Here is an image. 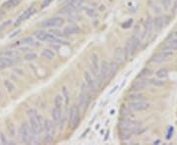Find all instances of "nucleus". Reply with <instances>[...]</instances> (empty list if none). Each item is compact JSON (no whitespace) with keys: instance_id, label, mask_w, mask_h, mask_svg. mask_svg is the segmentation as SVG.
Masks as SVG:
<instances>
[{"instance_id":"nucleus-31","label":"nucleus","mask_w":177,"mask_h":145,"mask_svg":"<svg viewBox=\"0 0 177 145\" xmlns=\"http://www.w3.org/2000/svg\"><path fill=\"white\" fill-rule=\"evenodd\" d=\"M83 2H85V0H70V1H68V4L67 5L72 7L73 9H75L77 7H79Z\"/></svg>"},{"instance_id":"nucleus-40","label":"nucleus","mask_w":177,"mask_h":145,"mask_svg":"<svg viewBox=\"0 0 177 145\" xmlns=\"http://www.w3.org/2000/svg\"><path fill=\"white\" fill-rule=\"evenodd\" d=\"M162 5H164V9H169V7L171 6V0H162Z\"/></svg>"},{"instance_id":"nucleus-3","label":"nucleus","mask_w":177,"mask_h":145,"mask_svg":"<svg viewBox=\"0 0 177 145\" xmlns=\"http://www.w3.org/2000/svg\"><path fill=\"white\" fill-rule=\"evenodd\" d=\"M91 101V95L88 91V87L85 83L82 84L81 86V93H80V98H79V108L81 110L86 111L88 104Z\"/></svg>"},{"instance_id":"nucleus-27","label":"nucleus","mask_w":177,"mask_h":145,"mask_svg":"<svg viewBox=\"0 0 177 145\" xmlns=\"http://www.w3.org/2000/svg\"><path fill=\"white\" fill-rule=\"evenodd\" d=\"M118 66L119 64L115 61L109 64V75H110V77H113L116 74V72L118 71Z\"/></svg>"},{"instance_id":"nucleus-28","label":"nucleus","mask_w":177,"mask_h":145,"mask_svg":"<svg viewBox=\"0 0 177 145\" xmlns=\"http://www.w3.org/2000/svg\"><path fill=\"white\" fill-rule=\"evenodd\" d=\"M152 74H153V71H152L151 69H148V68H145L141 71V73H140V75L138 76V77L139 79H144V77H150Z\"/></svg>"},{"instance_id":"nucleus-11","label":"nucleus","mask_w":177,"mask_h":145,"mask_svg":"<svg viewBox=\"0 0 177 145\" xmlns=\"http://www.w3.org/2000/svg\"><path fill=\"white\" fill-rule=\"evenodd\" d=\"M63 24H64V20H63L62 18L55 17V18H50V19L44 21V22L41 23V27L51 29V28H55V27H61Z\"/></svg>"},{"instance_id":"nucleus-25","label":"nucleus","mask_w":177,"mask_h":145,"mask_svg":"<svg viewBox=\"0 0 177 145\" xmlns=\"http://www.w3.org/2000/svg\"><path fill=\"white\" fill-rule=\"evenodd\" d=\"M21 0H8L4 5H3V9H6V10H9L11 8H14V7H16L19 5Z\"/></svg>"},{"instance_id":"nucleus-42","label":"nucleus","mask_w":177,"mask_h":145,"mask_svg":"<svg viewBox=\"0 0 177 145\" xmlns=\"http://www.w3.org/2000/svg\"><path fill=\"white\" fill-rule=\"evenodd\" d=\"M50 33H52L56 37H60V36H62V35H63V33L60 30H51Z\"/></svg>"},{"instance_id":"nucleus-21","label":"nucleus","mask_w":177,"mask_h":145,"mask_svg":"<svg viewBox=\"0 0 177 145\" xmlns=\"http://www.w3.org/2000/svg\"><path fill=\"white\" fill-rule=\"evenodd\" d=\"M51 116H52V119H53L54 123H56V125H60V123H61V117H62L61 108L54 107V109L52 110Z\"/></svg>"},{"instance_id":"nucleus-6","label":"nucleus","mask_w":177,"mask_h":145,"mask_svg":"<svg viewBox=\"0 0 177 145\" xmlns=\"http://www.w3.org/2000/svg\"><path fill=\"white\" fill-rule=\"evenodd\" d=\"M80 123V110L77 106L73 105L69 110V123L72 129H76Z\"/></svg>"},{"instance_id":"nucleus-38","label":"nucleus","mask_w":177,"mask_h":145,"mask_svg":"<svg viewBox=\"0 0 177 145\" xmlns=\"http://www.w3.org/2000/svg\"><path fill=\"white\" fill-rule=\"evenodd\" d=\"M130 99H131V100H133V101H135V100H143L144 97H143V95H140V94H133V95H131V96H130Z\"/></svg>"},{"instance_id":"nucleus-47","label":"nucleus","mask_w":177,"mask_h":145,"mask_svg":"<svg viewBox=\"0 0 177 145\" xmlns=\"http://www.w3.org/2000/svg\"><path fill=\"white\" fill-rule=\"evenodd\" d=\"M117 88H118V86H114V87H113V89L110 91V94H112L113 92H114V91L116 90V89H117Z\"/></svg>"},{"instance_id":"nucleus-48","label":"nucleus","mask_w":177,"mask_h":145,"mask_svg":"<svg viewBox=\"0 0 177 145\" xmlns=\"http://www.w3.org/2000/svg\"><path fill=\"white\" fill-rule=\"evenodd\" d=\"M3 14H4V11H3V10H0V18H1V16L3 15Z\"/></svg>"},{"instance_id":"nucleus-10","label":"nucleus","mask_w":177,"mask_h":145,"mask_svg":"<svg viewBox=\"0 0 177 145\" xmlns=\"http://www.w3.org/2000/svg\"><path fill=\"white\" fill-rule=\"evenodd\" d=\"M109 76V64L107 61H102L100 66V76L98 77V86H101L102 83L107 80Z\"/></svg>"},{"instance_id":"nucleus-20","label":"nucleus","mask_w":177,"mask_h":145,"mask_svg":"<svg viewBox=\"0 0 177 145\" xmlns=\"http://www.w3.org/2000/svg\"><path fill=\"white\" fill-rule=\"evenodd\" d=\"M154 21L151 19V18H148V19L146 21V24H145V27H144V34H143V37H145L146 35H150L152 33V31L154 30Z\"/></svg>"},{"instance_id":"nucleus-7","label":"nucleus","mask_w":177,"mask_h":145,"mask_svg":"<svg viewBox=\"0 0 177 145\" xmlns=\"http://www.w3.org/2000/svg\"><path fill=\"white\" fill-rule=\"evenodd\" d=\"M173 53L170 50H162L160 52L157 53V54H154L153 57H152V62L155 63V64H160V63H164L168 61L169 59L172 57Z\"/></svg>"},{"instance_id":"nucleus-24","label":"nucleus","mask_w":177,"mask_h":145,"mask_svg":"<svg viewBox=\"0 0 177 145\" xmlns=\"http://www.w3.org/2000/svg\"><path fill=\"white\" fill-rule=\"evenodd\" d=\"M6 129H7V132H8V135L10 137H14L16 134V130H15V125L10 121V120H8L6 123Z\"/></svg>"},{"instance_id":"nucleus-46","label":"nucleus","mask_w":177,"mask_h":145,"mask_svg":"<svg viewBox=\"0 0 177 145\" xmlns=\"http://www.w3.org/2000/svg\"><path fill=\"white\" fill-rule=\"evenodd\" d=\"M21 33V30H18L16 33H13L11 35H10V37H13V36H16V35H18V33Z\"/></svg>"},{"instance_id":"nucleus-45","label":"nucleus","mask_w":177,"mask_h":145,"mask_svg":"<svg viewBox=\"0 0 177 145\" xmlns=\"http://www.w3.org/2000/svg\"><path fill=\"white\" fill-rule=\"evenodd\" d=\"M177 12V0H174V3H173V13Z\"/></svg>"},{"instance_id":"nucleus-33","label":"nucleus","mask_w":177,"mask_h":145,"mask_svg":"<svg viewBox=\"0 0 177 145\" xmlns=\"http://www.w3.org/2000/svg\"><path fill=\"white\" fill-rule=\"evenodd\" d=\"M62 103H63V97L61 95H56L54 98V105L57 108H62Z\"/></svg>"},{"instance_id":"nucleus-39","label":"nucleus","mask_w":177,"mask_h":145,"mask_svg":"<svg viewBox=\"0 0 177 145\" xmlns=\"http://www.w3.org/2000/svg\"><path fill=\"white\" fill-rule=\"evenodd\" d=\"M132 24H133V20L130 19V20H128L127 22H125L122 25V28H123V29H129L130 27H132Z\"/></svg>"},{"instance_id":"nucleus-1","label":"nucleus","mask_w":177,"mask_h":145,"mask_svg":"<svg viewBox=\"0 0 177 145\" xmlns=\"http://www.w3.org/2000/svg\"><path fill=\"white\" fill-rule=\"evenodd\" d=\"M27 115L29 117L30 120V128H31V132L33 133V135H38L40 134L42 130H44V120H42V117L38 115L37 111L34 109H30V110L27 111Z\"/></svg>"},{"instance_id":"nucleus-18","label":"nucleus","mask_w":177,"mask_h":145,"mask_svg":"<svg viewBox=\"0 0 177 145\" xmlns=\"http://www.w3.org/2000/svg\"><path fill=\"white\" fill-rule=\"evenodd\" d=\"M84 79H85V83H86V86L90 90L94 91L97 89V86H95V81L93 80V77H91V75L88 72L84 74Z\"/></svg>"},{"instance_id":"nucleus-16","label":"nucleus","mask_w":177,"mask_h":145,"mask_svg":"<svg viewBox=\"0 0 177 145\" xmlns=\"http://www.w3.org/2000/svg\"><path fill=\"white\" fill-rule=\"evenodd\" d=\"M148 84V81L146 80H139L135 81L132 86H131V90L133 91H140V90H143L144 88H146Z\"/></svg>"},{"instance_id":"nucleus-37","label":"nucleus","mask_w":177,"mask_h":145,"mask_svg":"<svg viewBox=\"0 0 177 145\" xmlns=\"http://www.w3.org/2000/svg\"><path fill=\"white\" fill-rule=\"evenodd\" d=\"M35 58H37V55L34 53H29V54L25 55V60H27V61H33Z\"/></svg>"},{"instance_id":"nucleus-19","label":"nucleus","mask_w":177,"mask_h":145,"mask_svg":"<svg viewBox=\"0 0 177 145\" xmlns=\"http://www.w3.org/2000/svg\"><path fill=\"white\" fill-rule=\"evenodd\" d=\"M14 64H15V60L11 57H0V70L9 68Z\"/></svg>"},{"instance_id":"nucleus-30","label":"nucleus","mask_w":177,"mask_h":145,"mask_svg":"<svg viewBox=\"0 0 177 145\" xmlns=\"http://www.w3.org/2000/svg\"><path fill=\"white\" fill-rule=\"evenodd\" d=\"M84 10L86 14L91 18H95L98 16V13L94 11V8H92V7H84Z\"/></svg>"},{"instance_id":"nucleus-13","label":"nucleus","mask_w":177,"mask_h":145,"mask_svg":"<svg viewBox=\"0 0 177 145\" xmlns=\"http://www.w3.org/2000/svg\"><path fill=\"white\" fill-rule=\"evenodd\" d=\"M170 22L168 16H161L155 18V20L154 21V27L157 30H161L162 29H164L165 27H167V25Z\"/></svg>"},{"instance_id":"nucleus-26","label":"nucleus","mask_w":177,"mask_h":145,"mask_svg":"<svg viewBox=\"0 0 177 145\" xmlns=\"http://www.w3.org/2000/svg\"><path fill=\"white\" fill-rule=\"evenodd\" d=\"M41 56L42 57H44V58H46L48 60H51L55 57V53L53 52L51 49H44V50H42L41 52Z\"/></svg>"},{"instance_id":"nucleus-8","label":"nucleus","mask_w":177,"mask_h":145,"mask_svg":"<svg viewBox=\"0 0 177 145\" xmlns=\"http://www.w3.org/2000/svg\"><path fill=\"white\" fill-rule=\"evenodd\" d=\"M44 129L45 132V141H46V142H51V141L53 140V137H54V134H55L54 122L50 121V120L44 121Z\"/></svg>"},{"instance_id":"nucleus-14","label":"nucleus","mask_w":177,"mask_h":145,"mask_svg":"<svg viewBox=\"0 0 177 145\" xmlns=\"http://www.w3.org/2000/svg\"><path fill=\"white\" fill-rule=\"evenodd\" d=\"M34 34V36L40 41H50V42H52L53 39H54V37H55L53 34H50L49 33H46V31L41 30H37Z\"/></svg>"},{"instance_id":"nucleus-2","label":"nucleus","mask_w":177,"mask_h":145,"mask_svg":"<svg viewBox=\"0 0 177 145\" xmlns=\"http://www.w3.org/2000/svg\"><path fill=\"white\" fill-rule=\"evenodd\" d=\"M140 45H141V41H140L139 38L136 36V35L131 36L128 39V41H127L125 48L123 49L124 58H125V60H128L129 57L135 55L136 53L138 52V50H139Z\"/></svg>"},{"instance_id":"nucleus-9","label":"nucleus","mask_w":177,"mask_h":145,"mask_svg":"<svg viewBox=\"0 0 177 145\" xmlns=\"http://www.w3.org/2000/svg\"><path fill=\"white\" fill-rule=\"evenodd\" d=\"M35 11H37V9H35L34 5H32L31 7H29V8H28L22 15H20L19 17H18V19L15 21V23H14V27L15 28L19 27L23 22H25V21L28 19H30V18L35 13Z\"/></svg>"},{"instance_id":"nucleus-22","label":"nucleus","mask_w":177,"mask_h":145,"mask_svg":"<svg viewBox=\"0 0 177 145\" xmlns=\"http://www.w3.org/2000/svg\"><path fill=\"white\" fill-rule=\"evenodd\" d=\"M114 60L115 62H117L118 64H122L123 61L125 60V58H124V52H123V49L122 48H116L115 51H114Z\"/></svg>"},{"instance_id":"nucleus-17","label":"nucleus","mask_w":177,"mask_h":145,"mask_svg":"<svg viewBox=\"0 0 177 145\" xmlns=\"http://www.w3.org/2000/svg\"><path fill=\"white\" fill-rule=\"evenodd\" d=\"M82 33V29L78 26H69L66 27L63 30V34L65 35H75Z\"/></svg>"},{"instance_id":"nucleus-4","label":"nucleus","mask_w":177,"mask_h":145,"mask_svg":"<svg viewBox=\"0 0 177 145\" xmlns=\"http://www.w3.org/2000/svg\"><path fill=\"white\" fill-rule=\"evenodd\" d=\"M141 123L134 120H128V119H124L123 121L120 122V129L121 130H127L130 132L131 133H135L138 132V130L140 129Z\"/></svg>"},{"instance_id":"nucleus-5","label":"nucleus","mask_w":177,"mask_h":145,"mask_svg":"<svg viewBox=\"0 0 177 145\" xmlns=\"http://www.w3.org/2000/svg\"><path fill=\"white\" fill-rule=\"evenodd\" d=\"M32 134L33 133L31 132V128L28 122H23L20 126V140L26 144L31 143L32 138H33Z\"/></svg>"},{"instance_id":"nucleus-41","label":"nucleus","mask_w":177,"mask_h":145,"mask_svg":"<svg viewBox=\"0 0 177 145\" xmlns=\"http://www.w3.org/2000/svg\"><path fill=\"white\" fill-rule=\"evenodd\" d=\"M0 140H1V143L2 144H8L9 143V141L7 140L5 134L3 133V132H0Z\"/></svg>"},{"instance_id":"nucleus-35","label":"nucleus","mask_w":177,"mask_h":145,"mask_svg":"<svg viewBox=\"0 0 177 145\" xmlns=\"http://www.w3.org/2000/svg\"><path fill=\"white\" fill-rule=\"evenodd\" d=\"M4 86L6 87V89L8 90L9 92H12V91L15 90V86H14V84L10 80H5L4 81Z\"/></svg>"},{"instance_id":"nucleus-34","label":"nucleus","mask_w":177,"mask_h":145,"mask_svg":"<svg viewBox=\"0 0 177 145\" xmlns=\"http://www.w3.org/2000/svg\"><path fill=\"white\" fill-rule=\"evenodd\" d=\"M151 83L152 84H154V86H157V87H161V86H164V80H161V79H158V80H151Z\"/></svg>"},{"instance_id":"nucleus-36","label":"nucleus","mask_w":177,"mask_h":145,"mask_svg":"<svg viewBox=\"0 0 177 145\" xmlns=\"http://www.w3.org/2000/svg\"><path fill=\"white\" fill-rule=\"evenodd\" d=\"M62 91H63V95H64V98H65V103H66V105H68V104H69V101H70L69 91L67 90V88H66L65 86H63Z\"/></svg>"},{"instance_id":"nucleus-12","label":"nucleus","mask_w":177,"mask_h":145,"mask_svg":"<svg viewBox=\"0 0 177 145\" xmlns=\"http://www.w3.org/2000/svg\"><path fill=\"white\" fill-rule=\"evenodd\" d=\"M129 107L131 110L136 111V112H142V111H146L150 107V104L148 102H145L144 100H135L132 101L129 105Z\"/></svg>"},{"instance_id":"nucleus-43","label":"nucleus","mask_w":177,"mask_h":145,"mask_svg":"<svg viewBox=\"0 0 177 145\" xmlns=\"http://www.w3.org/2000/svg\"><path fill=\"white\" fill-rule=\"evenodd\" d=\"M52 1L53 0H44V2H42V4H41V7L42 8H45V7H47Z\"/></svg>"},{"instance_id":"nucleus-44","label":"nucleus","mask_w":177,"mask_h":145,"mask_svg":"<svg viewBox=\"0 0 177 145\" xmlns=\"http://www.w3.org/2000/svg\"><path fill=\"white\" fill-rule=\"evenodd\" d=\"M172 132H173V128L172 126H170V128H169V129H168V133H167V136H166V138L167 139H169L170 138V135H172Z\"/></svg>"},{"instance_id":"nucleus-29","label":"nucleus","mask_w":177,"mask_h":145,"mask_svg":"<svg viewBox=\"0 0 177 145\" xmlns=\"http://www.w3.org/2000/svg\"><path fill=\"white\" fill-rule=\"evenodd\" d=\"M168 76V72H167V70L166 69H160V70H158V72H157V77H158V79H161V80H164L166 79Z\"/></svg>"},{"instance_id":"nucleus-32","label":"nucleus","mask_w":177,"mask_h":145,"mask_svg":"<svg viewBox=\"0 0 177 145\" xmlns=\"http://www.w3.org/2000/svg\"><path fill=\"white\" fill-rule=\"evenodd\" d=\"M22 44H26V45H34V40L33 37H30V36H27V37H24L22 40L20 41Z\"/></svg>"},{"instance_id":"nucleus-15","label":"nucleus","mask_w":177,"mask_h":145,"mask_svg":"<svg viewBox=\"0 0 177 145\" xmlns=\"http://www.w3.org/2000/svg\"><path fill=\"white\" fill-rule=\"evenodd\" d=\"M91 63H92V71H93L94 75L97 76L100 72V59H98V54L94 53L91 56Z\"/></svg>"},{"instance_id":"nucleus-23","label":"nucleus","mask_w":177,"mask_h":145,"mask_svg":"<svg viewBox=\"0 0 177 145\" xmlns=\"http://www.w3.org/2000/svg\"><path fill=\"white\" fill-rule=\"evenodd\" d=\"M164 48L166 49V50H170V51L177 50V38H171L170 40H168L164 44Z\"/></svg>"}]
</instances>
